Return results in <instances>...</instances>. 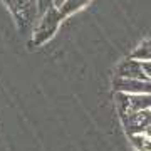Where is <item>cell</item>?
Segmentation results:
<instances>
[{"instance_id": "6da1fadb", "label": "cell", "mask_w": 151, "mask_h": 151, "mask_svg": "<svg viewBox=\"0 0 151 151\" xmlns=\"http://www.w3.org/2000/svg\"><path fill=\"white\" fill-rule=\"evenodd\" d=\"M5 2L15 17L19 29L22 30V34H25L37 17V0H5Z\"/></svg>"}, {"instance_id": "7a4b0ae2", "label": "cell", "mask_w": 151, "mask_h": 151, "mask_svg": "<svg viewBox=\"0 0 151 151\" xmlns=\"http://www.w3.org/2000/svg\"><path fill=\"white\" fill-rule=\"evenodd\" d=\"M118 108L121 116L151 109V94H118Z\"/></svg>"}, {"instance_id": "3957f363", "label": "cell", "mask_w": 151, "mask_h": 151, "mask_svg": "<svg viewBox=\"0 0 151 151\" xmlns=\"http://www.w3.org/2000/svg\"><path fill=\"white\" fill-rule=\"evenodd\" d=\"M62 20L59 10L57 9H49L47 14L44 15L42 22L39 24L35 35H34V44H42L45 42L49 37H52V34L55 32V29L59 25V22Z\"/></svg>"}, {"instance_id": "277c9868", "label": "cell", "mask_w": 151, "mask_h": 151, "mask_svg": "<svg viewBox=\"0 0 151 151\" xmlns=\"http://www.w3.org/2000/svg\"><path fill=\"white\" fill-rule=\"evenodd\" d=\"M123 123L129 134H143L145 129L151 124V109L123 116Z\"/></svg>"}, {"instance_id": "5b68a950", "label": "cell", "mask_w": 151, "mask_h": 151, "mask_svg": "<svg viewBox=\"0 0 151 151\" xmlns=\"http://www.w3.org/2000/svg\"><path fill=\"white\" fill-rule=\"evenodd\" d=\"M114 87L123 94H151V81L141 79H116Z\"/></svg>"}, {"instance_id": "8992f818", "label": "cell", "mask_w": 151, "mask_h": 151, "mask_svg": "<svg viewBox=\"0 0 151 151\" xmlns=\"http://www.w3.org/2000/svg\"><path fill=\"white\" fill-rule=\"evenodd\" d=\"M116 76L119 79H141V81H148L145 72L141 69V62L136 59H126L118 65Z\"/></svg>"}, {"instance_id": "52a82bcc", "label": "cell", "mask_w": 151, "mask_h": 151, "mask_svg": "<svg viewBox=\"0 0 151 151\" xmlns=\"http://www.w3.org/2000/svg\"><path fill=\"white\" fill-rule=\"evenodd\" d=\"M131 59H136V60H139V62L151 60V39L145 40L139 47L136 49L134 52H133V55H131Z\"/></svg>"}, {"instance_id": "ba28073f", "label": "cell", "mask_w": 151, "mask_h": 151, "mask_svg": "<svg viewBox=\"0 0 151 151\" xmlns=\"http://www.w3.org/2000/svg\"><path fill=\"white\" fill-rule=\"evenodd\" d=\"M131 139L136 148H139L141 151H151V138L145 134H131Z\"/></svg>"}, {"instance_id": "9c48e42d", "label": "cell", "mask_w": 151, "mask_h": 151, "mask_svg": "<svg viewBox=\"0 0 151 151\" xmlns=\"http://www.w3.org/2000/svg\"><path fill=\"white\" fill-rule=\"evenodd\" d=\"M141 69L145 72L146 79L151 81V60H143V62H141Z\"/></svg>"}, {"instance_id": "30bf717a", "label": "cell", "mask_w": 151, "mask_h": 151, "mask_svg": "<svg viewBox=\"0 0 151 151\" xmlns=\"http://www.w3.org/2000/svg\"><path fill=\"white\" fill-rule=\"evenodd\" d=\"M37 5L40 7V10H49L52 5V0H37Z\"/></svg>"}, {"instance_id": "8fae6325", "label": "cell", "mask_w": 151, "mask_h": 151, "mask_svg": "<svg viewBox=\"0 0 151 151\" xmlns=\"http://www.w3.org/2000/svg\"><path fill=\"white\" fill-rule=\"evenodd\" d=\"M64 2H65V0H52V4H54V5H57V7H60Z\"/></svg>"}]
</instances>
